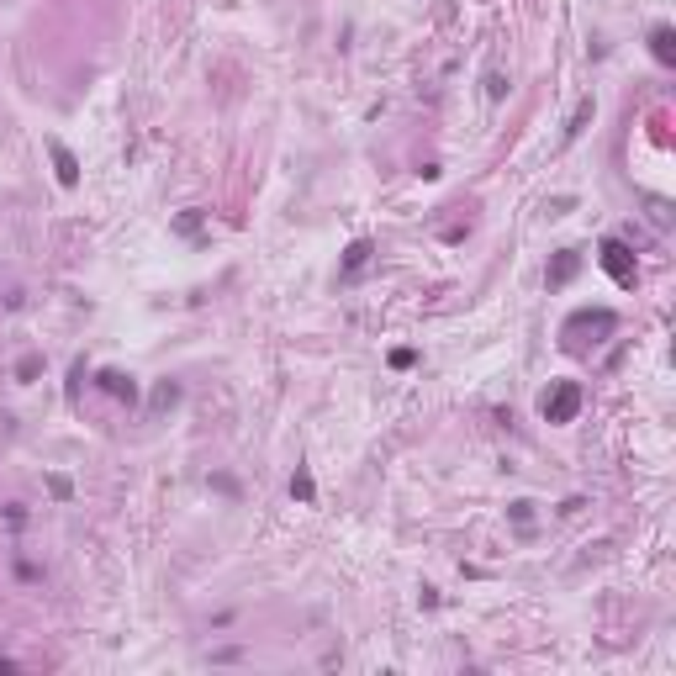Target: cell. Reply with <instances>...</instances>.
<instances>
[{"mask_svg": "<svg viewBox=\"0 0 676 676\" xmlns=\"http://www.w3.org/2000/svg\"><path fill=\"white\" fill-rule=\"evenodd\" d=\"M487 95H491V101H502V95H508V80H502V74H497V69H491V74H487Z\"/></svg>", "mask_w": 676, "mask_h": 676, "instance_id": "30bf717a", "label": "cell"}, {"mask_svg": "<svg viewBox=\"0 0 676 676\" xmlns=\"http://www.w3.org/2000/svg\"><path fill=\"white\" fill-rule=\"evenodd\" d=\"M291 497L312 502V475H307V470H296V481H291Z\"/></svg>", "mask_w": 676, "mask_h": 676, "instance_id": "9c48e42d", "label": "cell"}, {"mask_svg": "<svg viewBox=\"0 0 676 676\" xmlns=\"http://www.w3.org/2000/svg\"><path fill=\"white\" fill-rule=\"evenodd\" d=\"M101 386H106L111 396H127V402H132V391H138V386H132V375H122V370H106V375H101Z\"/></svg>", "mask_w": 676, "mask_h": 676, "instance_id": "8992f818", "label": "cell"}, {"mask_svg": "<svg viewBox=\"0 0 676 676\" xmlns=\"http://www.w3.org/2000/svg\"><path fill=\"white\" fill-rule=\"evenodd\" d=\"M650 53H655V64H676V32L671 27H655L650 32Z\"/></svg>", "mask_w": 676, "mask_h": 676, "instance_id": "277c9868", "label": "cell"}, {"mask_svg": "<svg viewBox=\"0 0 676 676\" xmlns=\"http://www.w3.org/2000/svg\"><path fill=\"white\" fill-rule=\"evenodd\" d=\"M592 95H587V101H576V111H570V122H566V138H582L587 132V122H592Z\"/></svg>", "mask_w": 676, "mask_h": 676, "instance_id": "5b68a950", "label": "cell"}, {"mask_svg": "<svg viewBox=\"0 0 676 676\" xmlns=\"http://www.w3.org/2000/svg\"><path fill=\"white\" fill-rule=\"evenodd\" d=\"M48 154H53V169H59V185H80V159L64 143H48Z\"/></svg>", "mask_w": 676, "mask_h": 676, "instance_id": "3957f363", "label": "cell"}, {"mask_svg": "<svg viewBox=\"0 0 676 676\" xmlns=\"http://www.w3.org/2000/svg\"><path fill=\"white\" fill-rule=\"evenodd\" d=\"M0 666H11V655H0Z\"/></svg>", "mask_w": 676, "mask_h": 676, "instance_id": "4fadbf2b", "label": "cell"}, {"mask_svg": "<svg viewBox=\"0 0 676 676\" xmlns=\"http://www.w3.org/2000/svg\"><path fill=\"white\" fill-rule=\"evenodd\" d=\"M539 412H545V423H570V417L582 412V386L576 380H560L555 391H545Z\"/></svg>", "mask_w": 676, "mask_h": 676, "instance_id": "6da1fadb", "label": "cell"}, {"mask_svg": "<svg viewBox=\"0 0 676 676\" xmlns=\"http://www.w3.org/2000/svg\"><path fill=\"white\" fill-rule=\"evenodd\" d=\"M365 259H370V243H365V238H359V243H349V254H344V270L354 275V270H359V264H365Z\"/></svg>", "mask_w": 676, "mask_h": 676, "instance_id": "ba28073f", "label": "cell"}, {"mask_svg": "<svg viewBox=\"0 0 676 676\" xmlns=\"http://www.w3.org/2000/svg\"><path fill=\"white\" fill-rule=\"evenodd\" d=\"M603 270L613 275L618 285H634V264H629V249H624L618 238H607V243H603Z\"/></svg>", "mask_w": 676, "mask_h": 676, "instance_id": "7a4b0ae2", "label": "cell"}, {"mask_svg": "<svg viewBox=\"0 0 676 676\" xmlns=\"http://www.w3.org/2000/svg\"><path fill=\"white\" fill-rule=\"evenodd\" d=\"M48 491H53V497H74V487L64 481V475H48Z\"/></svg>", "mask_w": 676, "mask_h": 676, "instance_id": "7c38bea8", "label": "cell"}, {"mask_svg": "<svg viewBox=\"0 0 676 676\" xmlns=\"http://www.w3.org/2000/svg\"><path fill=\"white\" fill-rule=\"evenodd\" d=\"M37 370H43V359H37V354H27V359H22V365H16V380H32V375H37Z\"/></svg>", "mask_w": 676, "mask_h": 676, "instance_id": "8fae6325", "label": "cell"}, {"mask_svg": "<svg viewBox=\"0 0 676 676\" xmlns=\"http://www.w3.org/2000/svg\"><path fill=\"white\" fill-rule=\"evenodd\" d=\"M576 264H582V259H576V254H560V259H555V270H549V285H566L570 280V275H576Z\"/></svg>", "mask_w": 676, "mask_h": 676, "instance_id": "52a82bcc", "label": "cell"}]
</instances>
